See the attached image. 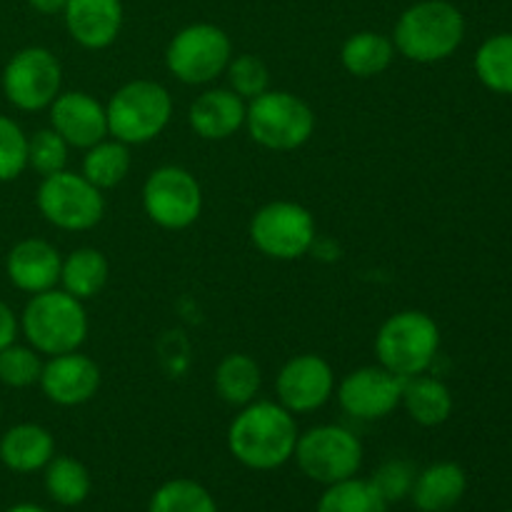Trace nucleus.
Masks as SVG:
<instances>
[{
  "instance_id": "58836bf2",
  "label": "nucleus",
  "mask_w": 512,
  "mask_h": 512,
  "mask_svg": "<svg viewBox=\"0 0 512 512\" xmlns=\"http://www.w3.org/2000/svg\"><path fill=\"white\" fill-rule=\"evenodd\" d=\"M508 512H512V510H508Z\"/></svg>"
},
{
  "instance_id": "bb28decb",
  "label": "nucleus",
  "mask_w": 512,
  "mask_h": 512,
  "mask_svg": "<svg viewBox=\"0 0 512 512\" xmlns=\"http://www.w3.org/2000/svg\"><path fill=\"white\" fill-rule=\"evenodd\" d=\"M133 165V155H130V145L120 143V140H100L93 148L85 150L83 158V175L95 185L98 190H110L115 185L123 183Z\"/></svg>"
},
{
  "instance_id": "6ab92c4d",
  "label": "nucleus",
  "mask_w": 512,
  "mask_h": 512,
  "mask_svg": "<svg viewBox=\"0 0 512 512\" xmlns=\"http://www.w3.org/2000/svg\"><path fill=\"white\" fill-rule=\"evenodd\" d=\"M248 103L230 88H208L190 103L188 123L203 140H228L245 128Z\"/></svg>"
},
{
  "instance_id": "6e6552de",
  "label": "nucleus",
  "mask_w": 512,
  "mask_h": 512,
  "mask_svg": "<svg viewBox=\"0 0 512 512\" xmlns=\"http://www.w3.org/2000/svg\"><path fill=\"white\" fill-rule=\"evenodd\" d=\"M233 43L228 33L213 23H193L173 35L165 50V68L185 85H208L225 75Z\"/></svg>"
},
{
  "instance_id": "ddd939ff",
  "label": "nucleus",
  "mask_w": 512,
  "mask_h": 512,
  "mask_svg": "<svg viewBox=\"0 0 512 512\" xmlns=\"http://www.w3.org/2000/svg\"><path fill=\"white\" fill-rule=\"evenodd\" d=\"M343 413L355 420H383L400 408L403 400V378L385 370L383 365H365L353 370L335 385Z\"/></svg>"
},
{
  "instance_id": "f704fd0d",
  "label": "nucleus",
  "mask_w": 512,
  "mask_h": 512,
  "mask_svg": "<svg viewBox=\"0 0 512 512\" xmlns=\"http://www.w3.org/2000/svg\"><path fill=\"white\" fill-rule=\"evenodd\" d=\"M415 468L408 460H388V463L380 465L375 470V475L370 478L373 488L378 490L380 498L385 503H400V500L410 498V490H413L415 483Z\"/></svg>"
},
{
  "instance_id": "f3484780",
  "label": "nucleus",
  "mask_w": 512,
  "mask_h": 512,
  "mask_svg": "<svg viewBox=\"0 0 512 512\" xmlns=\"http://www.w3.org/2000/svg\"><path fill=\"white\" fill-rule=\"evenodd\" d=\"M63 255L43 238H25L10 248L5 258V273L18 290L28 295L53 290L60 283Z\"/></svg>"
},
{
  "instance_id": "4c0bfd02",
  "label": "nucleus",
  "mask_w": 512,
  "mask_h": 512,
  "mask_svg": "<svg viewBox=\"0 0 512 512\" xmlns=\"http://www.w3.org/2000/svg\"><path fill=\"white\" fill-rule=\"evenodd\" d=\"M5 512H48V510L33 503H20V505H13V508H8Z\"/></svg>"
},
{
  "instance_id": "473e14b6",
  "label": "nucleus",
  "mask_w": 512,
  "mask_h": 512,
  "mask_svg": "<svg viewBox=\"0 0 512 512\" xmlns=\"http://www.w3.org/2000/svg\"><path fill=\"white\" fill-rule=\"evenodd\" d=\"M70 145L55 133L53 128H43L28 138V168H33L40 178L60 173L68 165Z\"/></svg>"
},
{
  "instance_id": "c756f323",
  "label": "nucleus",
  "mask_w": 512,
  "mask_h": 512,
  "mask_svg": "<svg viewBox=\"0 0 512 512\" xmlns=\"http://www.w3.org/2000/svg\"><path fill=\"white\" fill-rule=\"evenodd\" d=\"M148 512H218V505L210 490L198 480L175 478L155 490Z\"/></svg>"
},
{
  "instance_id": "a211bd4d",
  "label": "nucleus",
  "mask_w": 512,
  "mask_h": 512,
  "mask_svg": "<svg viewBox=\"0 0 512 512\" xmlns=\"http://www.w3.org/2000/svg\"><path fill=\"white\" fill-rule=\"evenodd\" d=\"M70 38L85 50H105L123 28L120 0H68L63 10Z\"/></svg>"
},
{
  "instance_id": "72a5a7b5",
  "label": "nucleus",
  "mask_w": 512,
  "mask_h": 512,
  "mask_svg": "<svg viewBox=\"0 0 512 512\" xmlns=\"http://www.w3.org/2000/svg\"><path fill=\"white\" fill-rule=\"evenodd\" d=\"M28 168V135L8 115H0V183L20 178Z\"/></svg>"
},
{
  "instance_id": "393cba45",
  "label": "nucleus",
  "mask_w": 512,
  "mask_h": 512,
  "mask_svg": "<svg viewBox=\"0 0 512 512\" xmlns=\"http://www.w3.org/2000/svg\"><path fill=\"white\" fill-rule=\"evenodd\" d=\"M213 383L215 393L220 395L223 403L243 408V405L258 400L260 385H263V373H260V365L250 355L230 353L215 368Z\"/></svg>"
},
{
  "instance_id": "2eb2a0df",
  "label": "nucleus",
  "mask_w": 512,
  "mask_h": 512,
  "mask_svg": "<svg viewBox=\"0 0 512 512\" xmlns=\"http://www.w3.org/2000/svg\"><path fill=\"white\" fill-rule=\"evenodd\" d=\"M38 385L50 403L60 408H75V405L90 403L98 395L100 368L93 358L80 350L53 355L43 363Z\"/></svg>"
},
{
  "instance_id": "4be33fe9",
  "label": "nucleus",
  "mask_w": 512,
  "mask_h": 512,
  "mask_svg": "<svg viewBox=\"0 0 512 512\" xmlns=\"http://www.w3.org/2000/svg\"><path fill=\"white\" fill-rule=\"evenodd\" d=\"M400 405L410 420L423 428H438L453 415V393L448 385L430 375H415L403 380V400Z\"/></svg>"
},
{
  "instance_id": "a878e982",
  "label": "nucleus",
  "mask_w": 512,
  "mask_h": 512,
  "mask_svg": "<svg viewBox=\"0 0 512 512\" xmlns=\"http://www.w3.org/2000/svg\"><path fill=\"white\" fill-rule=\"evenodd\" d=\"M90 490H93V478L80 460L55 455L45 465V493L53 503L63 505V508H75L88 500Z\"/></svg>"
},
{
  "instance_id": "9d476101",
  "label": "nucleus",
  "mask_w": 512,
  "mask_h": 512,
  "mask_svg": "<svg viewBox=\"0 0 512 512\" xmlns=\"http://www.w3.org/2000/svg\"><path fill=\"white\" fill-rule=\"evenodd\" d=\"M250 240L265 258L298 260L315 245V218L305 205L273 200L255 210Z\"/></svg>"
},
{
  "instance_id": "5701e85b",
  "label": "nucleus",
  "mask_w": 512,
  "mask_h": 512,
  "mask_svg": "<svg viewBox=\"0 0 512 512\" xmlns=\"http://www.w3.org/2000/svg\"><path fill=\"white\" fill-rule=\"evenodd\" d=\"M110 278V263L98 248H78L68 253L60 265V285L78 300H93L103 293Z\"/></svg>"
},
{
  "instance_id": "f03ea898",
  "label": "nucleus",
  "mask_w": 512,
  "mask_h": 512,
  "mask_svg": "<svg viewBox=\"0 0 512 512\" xmlns=\"http://www.w3.org/2000/svg\"><path fill=\"white\" fill-rule=\"evenodd\" d=\"M465 18L448 0H420L403 10L393 30L395 53L413 63H440L463 45Z\"/></svg>"
},
{
  "instance_id": "7ed1b4c3",
  "label": "nucleus",
  "mask_w": 512,
  "mask_h": 512,
  "mask_svg": "<svg viewBox=\"0 0 512 512\" xmlns=\"http://www.w3.org/2000/svg\"><path fill=\"white\" fill-rule=\"evenodd\" d=\"M20 330L30 348L53 358L80 350L88 338V313L83 300L53 288L30 295L20 315Z\"/></svg>"
},
{
  "instance_id": "4468645a",
  "label": "nucleus",
  "mask_w": 512,
  "mask_h": 512,
  "mask_svg": "<svg viewBox=\"0 0 512 512\" xmlns=\"http://www.w3.org/2000/svg\"><path fill=\"white\" fill-rule=\"evenodd\" d=\"M278 403L293 415L315 413L335 395V373L323 355L303 353L290 358L275 378Z\"/></svg>"
},
{
  "instance_id": "e433bc0d",
  "label": "nucleus",
  "mask_w": 512,
  "mask_h": 512,
  "mask_svg": "<svg viewBox=\"0 0 512 512\" xmlns=\"http://www.w3.org/2000/svg\"><path fill=\"white\" fill-rule=\"evenodd\" d=\"M30 8L38 10L43 15H55V13H63L68 0H28Z\"/></svg>"
},
{
  "instance_id": "412c9836",
  "label": "nucleus",
  "mask_w": 512,
  "mask_h": 512,
  "mask_svg": "<svg viewBox=\"0 0 512 512\" xmlns=\"http://www.w3.org/2000/svg\"><path fill=\"white\" fill-rule=\"evenodd\" d=\"M468 475L458 463H433L415 475L410 500L420 512H448L463 500Z\"/></svg>"
},
{
  "instance_id": "c85d7f7f",
  "label": "nucleus",
  "mask_w": 512,
  "mask_h": 512,
  "mask_svg": "<svg viewBox=\"0 0 512 512\" xmlns=\"http://www.w3.org/2000/svg\"><path fill=\"white\" fill-rule=\"evenodd\" d=\"M390 505L380 498L370 480L348 478L325 488L315 512H388Z\"/></svg>"
},
{
  "instance_id": "b1692460",
  "label": "nucleus",
  "mask_w": 512,
  "mask_h": 512,
  "mask_svg": "<svg viewBox=\"0 0 512 512\" xmlns=\"http://www.w3.org/2000/svg\"><path fill=\"white\" fill-rule=\"evenodd\" d=\"M395 58L393 38L375 30H360L353 33L340 48V63L355 78H375L385 73Z\"/></svg>"
},
{
  "instance_id": "7c9ffc66",
  "label": "nucleus",
  "mask_w": 512,
  "mask_h": 512,
  "mask_svg": "<svg viewBox=\"0 0 512 512\" xmlns=\"http://www.w3.org/2000/svg\"><path fill=\"white\" fill-rule=\"evenodd\" d=\"M225 78H228V88L245 103L270 90V70L258 55H233L225 68Z\"/></svg>"
},
{
  "instance_id": "20e7f679",
  "label": "nucleus",
  "mask_w": 512,
  "mask_h": 512,
  "mask_svg": "<svg viewBox=\"0 0 512 512\" xmlns=\"http://www.w3.org/2000/svg\"><path fill=\"white\" fill-rule=\"evenodd\" d=\"M440 353V328L423 310H400L375 335L378 365L408 380L428 373Z\"/></svg>"
},
{
  "instance_id": "dca6fc26",
  "label": "nucleus",
  "mask_w": 512,
  "mask_h": 512,
  "mask_svg": "<svg viewBox=\"0 0 512 512\" xmlns=\"http://www.w3.org/2000/svg\"><path fill=\"white\" fill-rule=\"evenodd\" d=\"M50 128L70 145L88 150L108 138V115L105 105L85 90H60L50 103Z\"/></svg>"
},
{
  "instance_id": "f257e3e1",
  "label": "nucleus",
  "mask_w": 512,
  "mask_h": 512,
  "mask_svg": "<svg viewBox=\"0 0 512 512\" xmlns=\"http://www.w3.org/2000/svg\"><path fill=\"white\" fill-rule=\"evenodd\" d=\"M298 438L300 430L290 410L275 400H253L230 423L228 450L248 470L270 473L293 460Z\"/></svg>"
},
{
  "instance_id": "aec40b11",
  "label": "nucleus",
  "mask_w": 512,
  "mask_h": 512,
  "mask_svg": "<svg viewBox=\"0 0 512 512\" xmlns=\"http://www.w3.org/2000/svg\"><path fill=\"white\" fill-rule=\"evenodd\" d=\"M55 458V438L48 428L20 423L0 438V460L13 473H38Z\"/></svg>"
},
{
  "instance_id": "cd10ccee",
  "label": "nucleus",
  "mask_w": 512,
  "mask_h": 512,
  "mask_svg": "<svg viewBox=\"0 0 512 512\" xmlns=\"http://www.w3.org/2000/svg\"><path fill=\"white\" fill-rule=\"evenodd\" d=\"M475 73L485 88L512 95V33H498L480 45Z\"/></svg>"
},
{
  "instance_id": "c9c22d12",
  "label": "nucleus",
  "mask_w": 512,
  "mask_h": 512,
  "mask_svg": "<svg viewBox=\"0 0 512 512\" xmlns=\"http://www.w3.org/2000/svg\"><path fill=\"white\" fill-rule=\"evenodd\" d=\"M18 330H20V320L15 318V313L10 310V305L0 300V350L15 343V338H18Z\"/></svg>"
},
{
  "instance_id": "423d86ee",
  "label": "nucleus",
  "mask_w": 512,
  "mask_h": 512,
  "mask_svg": "<svg viewBox=\"0 0 512 512\" xmlns=\"http://www.w3.org/2000/svg\"><path fill=\"white\" fill-rule=\"evenodd\" d=\"M245 128L260 148L290 153L313 138L315 113L300 95L288 90H265L258 98L248 100Z\"/></svg>"
},
{
  "instance_id": "2f4dec72",
  "label": "nucleus",
  "mask_w": 512,
  "mask_h": 512,
  "mask_svg": "<svg viewBox=\"0 0 512 512\" xmlns=\"http://www.w3.org/2000/svg\"><path fill=\"white\" fill-rule=\"evenodd\" d=\"M43 360L38 350L28 345H8L0 350V383L8 388H30L40 380Z\"/></svg>"
},
{
  "instance_id": "f8f14e48",
  "label": "nucleus",
  "mask_w": 512,
  "mask_h": 512,
  "mask_svg": "<svg viewBox=\"0 0 512 512\" xmlns=\"http://www.w3.org/2000/svg\"><path fill=\"white\" fill-rule=\"evenodd\" d=\"M63 88V65L48 48L18 50L3 70V93L13 108L38 113L50 108Z\"/></svg>"
},
{
  "instance_id": "0eeeda50",
  "label": "nucleus",
  "mask_w": 512,
  "mask_h": 512,
  "mask_svg": "<svg viewBox=\"0 0 512 512\" xmlns=\"http://www.w3.org/2000/svg\"><path fill=\"white\" fill-rule=\"evenodd\" d=\"M293 458L305 478L328 488L358 475L363 468V443L343 425H315L300 433Z\"/></svg>"
},
{
  "instance_id": "39448f33",
  "label": "nucleus",
  "mask_w": 512,
  "mask_h": 512,
  "mask_svg": "<svg viewBox=\"0 0 512 512\" xmlns=\"http://www.w3.org/2000/svg\"><path fill=\"white\" fill-rule=\"evenodd\" d=\"M108 135L125 145H145L158 138L173 118V95L155 80H130L105 103Z\"/></svg>"
},
{
  "instance_id": "1a4fd4ad",
  "label": "nucleus",
  "mask_w": 512,
  "mask_h": 512,
  "mask_svg": "<svg viewBox=\"0 0 512 512\" xmlns=\"http://www.w3.org/2000/svg\"><path fill=\"white\" fill-rule=\"evenodd\" d=\"M35 203L40 215L65 233H85L105 215L103 190L95 188L83 173L73 170H60L40 180Z\"/></svg>"
},
{
  "instance_id": "9b49d317",
  "label": "nucleus",
  "mask_w": 512,
  "mask_h": 512,
  "mask_svg": "<svg viewBox=\"0 0 512 512\" xmlns=\"http://www.w3.org/2000/svg\"><path fill=\"white\" fill-rule=\"evenodd\" d=\"M143 210L163 230H185L203 213V188L190 170L163 165L143 185Z\"/></svg>"
}]
</instances>
